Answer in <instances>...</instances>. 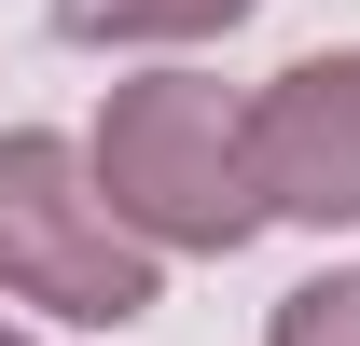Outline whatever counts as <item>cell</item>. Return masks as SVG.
I'll list each match as a JSON object with an SVG mask.
<instances>
[{
  "instance_id": "obj_1",
  "label": "cell",
  "mask_w": 360,
  "mask_h": 346,
  "mask_svg": "<svg viewBox=\"0 0 360 346\" xmlns=\"http://www.w3.org/2000/svg\"><path fill=\"white\" fill-rule=\"evenodd\" d=\"M97 167V208L125 222L139 250H250L264 236V194H250V97H222L208 70H139V84H111V111H97L84 139Z\"/></svg>"
},
{
  "instance_id": "obj_2",
  "label": "cell",
  "mask_w": 360,
  "mask_h": 346,
  "mask_svg": "<svg viewBox=\"0 0 360 346\" xmlns=\"http://www.w3.org/2000/svg\"><path fill=\"white\" fill-rule=\"evenodd\" d=\"M0 305H56L84 333H125L167 305V263L97 208L84 139H42V125L0 139Z\"/></svg>"
},
{
  "instance_id": "obj_3",
  "label": "cell",
  "mask_w": 360,
  "mask_h": 346,
  "mask_svg": "<svg viewBox=\"0 0 360 346\" xmlns=\"http://www.w3.org/2000/svg\"><path fill=\"white\" fill-rule=\"evenodd\" d=\"M250 194L264 222H360V56H291L250 97Z\"/></svg>"
},
{
  "instance_id": "obj_4",
  "label": "cell",
  "mask_w": 360,
  "mask_h": 346,
  "mask_svg": "<svg viewBox=\"0 0 360 346\" xmlns=\"http://www.w3.org/2000/svg\"><path fill=\"white\" fill-rule=\"evenodd\" d=\"M250 0H56L70 42H222Z\"/></svg>"
},
{
  "instance_id": "obj_5",
  "label": "cell",
  "mask_w": 360,
  "mask_h": 346,
  "mask_svg": "<svg viewBox=\"0 0 360 346\" xmlns=\"http://www.w3.org/2000/svg\"><path fill=\"white\" fill-rule=\"evenodd\" d=\"M264 346H360V263H333V277H305V291L277 305Z\"/></svg>"
},
{
  "instance_id": "obj_6",
  "label": "cell",
  "mask_w": 360,
  "mask_h": 346,
  "mask_svg": "<svg viewBox=\"0 0 360 346\" xmlns=\"http://www.w3.org/2000/svg\"><path fill=\"white\" fill-rule=\"evenodd\" d=\"M0 346H28V333H0Z\"/></svg>"
}]
</instances>
